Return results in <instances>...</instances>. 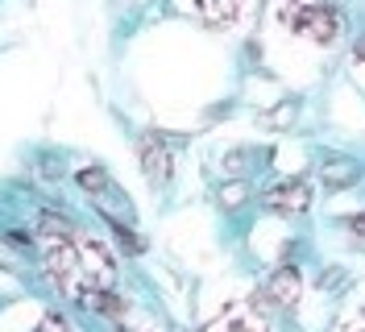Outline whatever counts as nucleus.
<instances>
[{
    "instance_id": "obj_10",
    "label": "nucleus",
    "mask_w": 365,
    "mask_h": 332,
    "mask_svg": "<svg viewBox=\"0 0 365 332\" xmlns=\"http://www.w3.org/2000/svg\"><path fill=\"white\" fill-rule=\"evenodd\" d=\"M34 332H71V328H67V320H63V316H46Z\"/></svg>"
},
{
    "instance_id": "obj_6",
    "label": "nucleus",
    "mask_w": 365,
    "mask_h": 332,
    "mask_svg": "<svg viewBox=\"0 0 365 332\" xmlns=\"http://www.w3.org/2000/svg\"><path fill=\"white\" fill-rule=\"evenodd\" d=\"M299 291H303L299 270H295V266H278V270H274V278L266 283V299L278 303V308H291V303H299Z\"/></svg>"
},
{
    "instance_id": "obj_5",
    "label": "nucleus",
    "mask_w": 365,
    "mask_h": 332,
    "mask_svg": "<svg viewBox=\"0 0 365 332\" xmlns=\"http://www.w3.org/2000/svg\"><path fill=\"white\" fill-rule=\"evenodd\" d=\"M137 154H141V166H145L150 183H166L170 178V154H166V146H162L154 133H145L137 141Z\"/></svg>"
},
{
    "instance_id": "obj_3",
    "label": "nucleus",
    "mask_w": 365,
    "mask_h": 332,
    "mask_svg": "<svg viewBox=\"0 0 365 332\" xmlns=\"http://www.w3.org/2000/svg\"><path fill=\"white\" fill-rule=\"evenodd\" d=\"M250 0H195V13L200 21L212 25V29H225V25H237L245 17Z\"/></svg>"
},
{
    "instance_id": "obj_9",
    "label": "nucleus",
    "mask_w": 365,
    "mask_h": 332,
    "mask_svg": "<svg viewBox=\"0 0 365 332\" xmlns=\"http://www.w3.org/2000/svg\"><path fill=\"white\" fill-rule=\"evenodd\" d=\"M79 187H83V191H104V187H108V178H104L100 166H96V171H79Z\"/></svg>"
},
{
    "instance_id": "obj_4",
    "label": "nucleus",
    "mask_w": 365,
    "mask_h": 332,
    "mask_svg": "<svg viewBox=\"0 0 365 332\" xmlns=\"http://www.w3.org/2000/svg\"><path fill=\"white\" fill-rule=\"evenodd\" d=\"M204 332H266V320L253 308L237 303V308H225L212 324H204Z\"/></svg>"
},
{
    "instance_id": "obj_12",
    "label": "nucleus",
    "mask_w": 365,
    "mask_h": 332,
    "mask_svg": "<svg viewBox=\"0 0 365 332\" xmlns=\"http://www.w3.org/2000/svg\"><path fill=\"white\" fill-rule=\"evenodd\" d=\"M357 63H365V42H357Z\"/></svg>"
},
{
    "instance_id": "obj_1",
    "label": "nucleus",
    "mask_w": 365,
    "mask_h": 332,
    "mask_svg": "<svg viewBox=\"0 0 365 332\" xmlns=\"http://www.w3.org/2000/svg\"><path fill=\"white\" fill-rule=\"evenodd\" d=\"M38 228H42V241H46V270H50L54 287L63 295H71L75 303H91V295L113 287L116 278L113 253L96 237L75 233L58 216H42Z\"/></svg>"
},
{
    "instance_id": "obj_11",
    "label": "nucleus",
    "mask_w": 365,
    "mask_h": 332,
    "mask_svg": "<svg viewBox=\"0 0 365 332\" xmlns=\"http://www.w3.org/2000/svg\"><path fill=\"white\" fill-rule=\"evenodd\" d=\"M349 228H353V237H357V241H365V212H361V216H353Z\"/></svg>"
},
{
    "instance_id": "obj_2",
    "label": "nucleus",
    "mask_w": 365,
    "mask_h": 332,
    "mask_svg": "<svg viewBox=\"0 0 365 332\" xmlns=\"http://www.w3.org/2000/svg\"><path fill=\"white\" fill-rule=\"evenodd\" d=\"M278 21H282L287 34L312 38L316 46H332L341 38V25H344L336 4H328V0H282Z\"/></svg>"
},
{
    "instance_id": "obj_7",
    "label": "nucleus",
    "mask_w": 365,
    "mask_h": 332,
    "mask_svg": "<svg viewBox=\"0 0 365 332\" xmlns=\"http://www.w3.org/2000/svg\"><path fill=\"white\" fill-rule=\"evenodd\" d=\"M274 212H307V203H312V191L303 187V183H282V187H274L270 196H266Z\"/></svg>"
},
{
    "instance_id": "obj_13",
    "label": "nucleus",
    "mask_w": 365,
    "mask_h": 332,
    "mask_svg": "<svg viewBox=\"0 0 365 332\" xmlns=\"http://www.w3.org/2000/svg\"><path fill=\"white\" fill-rule=\"evenodd\" d=\"M353 332H365V324H357V328H353Z\"/></svg>"
},
{
    "instance_id": "obj_8",
    "label": "nucleus",
    "mask_w": 365,
    "mask_h": 332,
    "mask_svg": "<svg viewBox=\"0 0 365 332\" xmlns=\"http://www.w3.org/2000/svg\"><path fill=\"white\" fill-rule=\"evenodd\" d=\"M361 175V171H357V166H353V162H332V166H324V178H328V187H344V183H353V178Z\"/></svg>"
}]
</instances>
